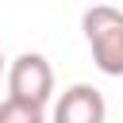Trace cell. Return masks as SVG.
<instances>
[{
    "label": "cell",
    "mask_w": 123,
    "mask_h": 123,
    "mask_svg": "<svg viewBox=\"0 0 123 123\" xmlns=\"http://www.w3.org/2000/svg\"><path fill=\"white\" fill-rule=\"evenodd\" d=\"M81 31L96 69L108 77H123V12L111 4H92L81 15Z\"/></svg>",
    "instance_id": "6da1fadb"
},
{
    "label": "cell",
    "mask_w": 123,
    "mask_h": 123,
    "mask_svg": "<svg viewBox=\"0 0 123 123\" xmlns=\"http://www.w3.org/2000/svg\"><path fill=\"white\" fill-rule=\"evenodd\" d=\"M8 96H19V100H31V104H42L54 96V69L42 54H19L12 65H8Z\"/></svg>",
    "instance_id": "7a4b0ae2"
},
{
    "label": "cell",
    "mask_w": 123,
    "mask_h": 123,
    "mask_svg": "<svg viewBox=\"0 0 123 123\" xmlns=\"http://www.w3.org/2000/svg\"><path fill=\"white\" fill-rule=\"evenodd\" d=\"M104 119H108V104L92 85H69L50 115V123H104Z\"/></svg>",
    "instance_id": "3957f363"
},
{
    "label": "cell",
    "mask_w": 123,
    "mask_h": 123,
    "mask_svg": "<svg viewBox=\"0 0 123 123\" xmlns=\"http://www.w3.org/2000/svg\"><path fill=\"white\" fill-rule=\"evenodd\" d=\"M0 123H46V111H42V104L8 96V100H0Z\"/></svg>",
    "instance_id": "277c9868"
},
{
    "label": "cell",
    "mask_w": 123,
    "mask_h": 123,
    "mask_svg": "<svg viewBox=\"0 0 123 123\" xmlns=\"http://www.w3.org/2000/svg\"><path fill=\"white\" fill-rule=\"evenodd\" d=\"M0 77H4V50H0Z\"/></svg>",
    "instance_id": "5b68a950"
}]
</instances>
